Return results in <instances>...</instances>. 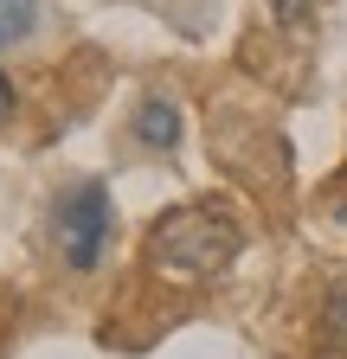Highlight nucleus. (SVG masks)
Masks as SVG:
<instances>
[{
	"label": "nucleus",
	"mask_w": 347,
	"mask_h": 359,
	"mask_svg": "<svg viewBox=\"0 0 347 359\" xmlns=\"http://www.w3.org/2000/svg\"><path fill=\"white\" fill-rule=\"evenodd\" d=\"M238 250H244V231H238V218L225 205H174V212L155 218V231H148V257L174 283L225 276Z\"/></svg>",
	"instance_id": "1"
},
{
	"label": "nucleus",
	"mask_w": 347,
	"mask_h": 359,
	"mask_svg": "<svg viewBox=\"0 0 347 359\" xmlns=\"http://www.w3.org/2000/svg\"><path fill=\"white\" fill-rule=\"evenodd\" d=\"M110 238H116V205H110V187H97V180H84V187H71L52 212V244L71 269H91L110 257Z\"/></svg>",
	"instance_id": "2"
},
{
	"label": "nucleus",
	"mask_w": 347,
	"mask_h": 359,
	"mask_svg": "<svg viewBox=\"0 0 347 359\" xmlns=\"http://www.w3.org/2000/svg\"><path fill=\"white\" fill-rule=\"evenodd\" d=\"M136 142L155 148V154H174V148H181V103H174V97H142V109H136Z\"/></svg>",
	"instance_id": "3"
},
{
	"label": "nucleus",
	"mask_w": 347,
	"mask_h": 359,
	"mask_svg": "<svg viewBox=\"0 0 347 359\" xmlns=\"http://www.w3.org/2000/svg\"><path fill=\"white\" fill-rule=\"evenodd\" d=\"M32 20H39V0H0V52L20 45L32 32Z\"/></svg>",
	"instance_id": "4"
},
{
	"label": "nucleus",
	"mask_w": 347,
	"mask_h": 359,
	"mask_svg": "<svg viewBox=\"0 0 347 359\" xmlns=\"http://www.w3.org/2000/svg\"><path fill=\"white\" fill-rule=\"evenodd\" d=\"M322 334L347 353V283H334V289H328V302H322Z\"/></svg>",
	"instance_id": "5"
},
{
	"label": "nucleus",
	"mask_w": 347,
	"mask_h": 359,
	"mask_svg": "<svg viewBox=\"0 0 347 359\" xmlns=\"http://www.w3.org/2000/svg\"><path fill=\"white\" fill-rule=\"evenodd\" d=\"M270 13H277V26H302L315 13V0H270Z\"/></svg>",
	"instance_id": "6"
},
{
	"label": "nucleus",
	"mask_w": 347,
	"mask_h": 359,
	"mask_svg": "<svg viewBox=\"0 0 347 359\" xmlns=\"http://www.w3.org/2000/svg\"><path fill=\"white\" fill-rule=\"evenodd\" d=\"M7 109H13V77L0 71V116H7Z\"/></svg>",
	"instance_id": "7"
}]
</instances>
